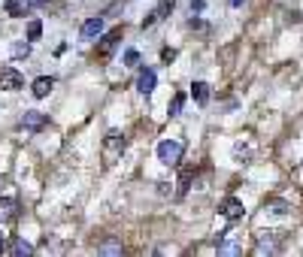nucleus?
Listing matches in <instances>:
<instances>
[{
  "instance_id": "obj_1",
  "label": "nucleus",
  "mask_w": 303,
  "mask_h": 257,
  "mask_svg": "<svg viewBox=\"0 0 303 257\" xmlns=\"http://www.w3.org/2000/svg\"><path fill=\"white\" fill-rule=\"evenodd\" d=\"M182 142L179 139H161V145H158V161L164 163V166H176V163L182 161Z\"/></svg>"
},
{
  "instance_id": "obj_2",
  "label": "nucleus",
  "mask_w": 303,
  "mask_h": 257,
  "mask_svg": "<svg viewBox=\"0 0 303 257\" xmlns=\"http://www.w3.org/2000/svg\"><path fill=\"white\" fill-rule=\"evenodd\" d=\"M25 85V76L15 67H3L0 70V91H18Z\"/></svg>"
},
{
  "instance_id": "obj_3",
  "label": "nucleus",
  "mask_w": 303,
  "mask_h": 257,
  "mask_svg": "<svg viewBox=\"0 0 303 257\" xmlns=\"http://www.w3.org/2000/svg\"><path fill=\"white\" fill-rule=\"evenodd\" d=\"M155 82H158V79H155V70H152V67H143V70H139V79H136V91H139V94H152V91H155Z\"/></svg>"
},
{
  "instance_id": "obj_4",
  "label": "nucleus",
  "mask_w": 303,
  "mask_h": 257,
  "mask_svg": "<svg viewBox=\"0 0 303 257\" xmlns=\"http://www.w3.org/2000/svg\"><path fill=\"white\" fill-rule=\"evenodd\" d=\"M173 12V0H164V3H158L149 15H146V22H143V28H152V25H158L164 15H170Z\"/></svg>"
},
{
  "instance_id": "obj_5",
  "label": "nucleus",
  "mask_w": 303,
  "mask_h": 257,
  "mask_svg": "<svg viewBox=\"0 0 303 257\" xmlns=\"http://www.w3.org/2000/svg\"><path fill=\"white\" fill-rule=\"evenodd\" d=\"M6 15H12V18H25L31 9H34V3L31 0H6Z\"/></svg>"
},
{
  "instance_id": "obj_6",
  "label": "nucleus",
  "mask_w": 303,
  "mask_h": 257,
  "mask_svg": "<svg viewBox=\"0 0 303 257\" xmlns=\"http://www.w3.org/2000/svg\"><path fill=\"white\" fill-rule=\"evenodd\" d=\"M221 215H225L228 221H239V218H243V203H239L236 197H228V200L221 203Z\"/></svg>"
},
{
  "instance_id": "obj_7",
  "label": "nucleus",
  "mask_w": 303,
  "mask_h": 257,
  "mask_svg": "<svg viewBox=\"0 0 303 257\" xmlns=\"http://www.w3.org/2000/svg\"><path fill=\"white\" fill-rule=\"evenodd\" d=\"M100 33H103V18H88V22L82 25L79 36H82V39H97Z\"/></svg>"
},
{
  "instance_id": "obj_8",
  "label": "nucleus",
  "mask_w": 303,
  "mask_h": 257,
  "mask_svg": "<svg viewBox=\"0 0 303 257\" xmlns=\"http://www.w3.org/2000/svg\"><path fill=\"white\" fill-rule=\"evenodd\" d=\"M22 127H25V130H43V127H46V115H43V112H36V109L25 112Z\"/></svg>"
},
{
  "instance_id": "obj_9",
  "label": "nucleus",
  "mask_w": 303,
  "mask_h": 257,
  "mask_svg": "<svg viewBox=\"0 0 303 257\" xmlns=\"http://www.w3.org/2000/svg\"><path fill=\"white\" fill-rule=\"evenodd\" d=\"M118 152H125V136L112 130V133L106 136V155H109V158H115Z\"/></svg>"
},
{
  "instance_id": "obj_10",
  "label": "nucleus",
  "mask_w": 303,
  "mask_h": 257,
  "mask_svg": "<svg viewBox=\"0 0 303 257\" xmlns=\"http://www.w3.org/2000/svg\"><path fill=\"white\" fill-rule=\"evenodd\" d=\"M15 215H18V203L3 197L0 200V221H15Z\"/></svg>"
},
{
  "instance_id": "obj_11",
  "label": "nucleus",
  "mask_w": 303,
  "mask_h": 257,
  "mask_svg": "<svg viewBox=\"0 0 303 257\" xmlns=\"http://www.w3.org/2000/svg\"><path fill=\"white\" fill-rule=\"evenodd\" d=\"M55 88V82L49 79V76H39V79H34V85H31V91H34V97H49V91Z\"/></svg>"
},
{
  "instance_id": "obj_12",
  "label": "nucleus",
  "mask_w": 303,
  "mask_h": 257,
  "mask_svg": "<svg viewBox=\"0 0 303 257\" xmlns=\"http://www.w3.org/2000/svg\"><path fill=\"white\" fill-rule=\"evenodd\" d=\"M122 39V28H115V31H109L106 36L100 39V55H109L112 49H115V42Z\"/></svg>"
},
{
  "instance_id": "obj_13",
  "label": "nucleus",
  "mask_w": 303,
  "mask_h": 257,
  "mask_svg": "<svg viewBox=\"0 0 303 257\" xmlns=\"http://www.w3.org/2000/svg\"><path fill=\"white\" fill-rule=\"evenodd\" d=\"M191 97H194L200 106H206V103H209V85H206V82H194V85H191Z\"/></svg>"
},
{
  "instance_id": "obj_14",
  "label": "nucleus",
  "mask_w": 303,
  "mask_h": 257,
  "mask_svg": "<svg viewBox=\"0 0 303 257\" xmlns=\"http://www.w3.org/2000/svg\"><path fill=\"white\" fill-rule=\"evenodd\" d=\"M6 251H9V254H31L34 248H31V245H28L25 239H15V242H12V245L6 248Z\"/></svg>"
},
{
  "instance_id": "obj_15",
  "label": "nucleus",
  "mask_w": 303,
  "mask_h": 257,
  "mask_svg": "<svg viewBox=\"0 0 303 257\" xmlns=\"http://www.w3.org/2000/svg\"><path fill=\"white\" fill-rule=\"evenodd\" d=\"M28 42H31V39H28ZM28 42H15V46L9 49V55H12V58H28V55H31V46H28Z\"/></svg>"
},
{
  "instance_id": "obj_16",
  "label": "nucleus",
  "mask_w": 303,
  "mask_h": 257,
  "mask_svg": "<svg viewBox=\"0 0 303 257\" xmlns=\"http://www.w3.org/2000/svg\"><path fill=\"white\" fill-rule=\"evenodd\" d=\"M182 103H185V94H176L173 97V100H170V115H179V112H182Z\"/></svg>"
},
{
  "instance_id": "obj_17",
  "label": "nucleus",
  "mask_w": 303,
  "mask_h": 257,
  "mask_svg": "<svg viewBox=\"0 0 303 257\" xmlns=\"http://www.w3.org/2000/svg\"><path fill=\"white\" fill-rule=\"evenodd\" d=\"M39 33H43V25L34 18V22L28 25V39H31V42H36V39H39Z\"/></svg>"
},
{
  "instance_id": "obj_18",
  "label": "nucleus",
  "mask_w": 303,
  "mask_h": 257,
  "mask_svg": "<svg viewBox=\"0 0 303 257\" xmlns=\"http://www.w3.org/2000/svg\"><path fill=\"white\" fill-rule=\"evenodd\" d=\"M125 64H128V67L139 64V52H136V49H128V52H125Z\"/></svg>"
},
{
  "instance_id": "obj_19",
  "label": "nucleus",
  "mask_w": 303,
  "mask_h": 257,
  "mask_svg": "<svg viewBox=\"0 0 303 257\" xmlns=\"http://www.w3.org/2000/svg\"><path fill=\"white\" fill-rule=\"evenodd\" d=\"M243 248L236 245V242H228V245H218V254H239Z\"/></svg>"
},
{
  "instance_id": "obj_20",
  "label": "nucleus",
  "mask_w": 303,
  "mask_h": 257,
  "mask_svg": "<svg viewBox=\"0 0 303 257\" xmlns=\"http://www.w3.org/2000/svg\"><path fill=\"white\" fill-rule=\"evenodd\" d=\"M103 254H122V245L118 242H106V245H100Z\"/></svg>"
},
{
  "instance_id": "obj_21",
  "label": "nucleus",
  "mask_w": 303,
  "mask_h": 257,
  "mask_svg": "<svg viewBox=\"0 0 303 257\" xmlns=\"http://www.w3.org/2000/svg\"><path fill=\"white\" fill-rule=\"evenodd\" d=\"M267 209H270V212H273V215H282V212H285L288 206H285V203H270Z\"/></svg>"
},
{
  "instance_id": "obj_22",
  "label": "nucleus",
  "mask_w": 303,
  "mask_h": 257,
  "mask_svg": "<svg viewBox=\"0 0 303 257\" xmlns=\"http://www.w3.org/2000/svg\"><path fill=\"white\" fill-rule=\"evenodd\" d=\"M161 58H164V61H173V58H176V52H173V49H164V55H161Z\"/></svg>"
},
{
  "instance_id": "obj_23",
  "label": "nucleus",
  "mask_w": 303,
  "mask_h": 257,
  "mask_svg": "<svg viewBox=\"0 0 303 257\" xmlns=\"http://www.w3.org/2000/svg\"><path fill=\"white\" fill-rule=\"evenodd\" d=\"M191 6H194V9H203V0H191Z\"/></svg>"
},
{
  "instance_id": "obj_24",
  "label": "nucleus",
  "mask_w": 303,
  "mask_h": 257,
  "mask_svg": "<svg viewBox=\"0 0 303 257\" xmlns=\"http://www.w3.org/2000/svg\"><path fill=\"white\" fill-rule=\"evenodd\" d=\"M31 3H34V6H46V3H49V0H31Z\"/></svg>"
},
{
  "instance_id": "obj_25",
  "label": "nucleus",
  "mask_w": 303,
  "mask_h": 257,
  "mask_svg": "<svg viewBox=\"0 0 303 257\" xmlns=\"http://www.w3.org/2000/svg\"><path fill=\"white\" fill-rule=\"evenodd\" d=\"M243 3H246V0H231V6H243Z\"/></svg>"
},
{
  "instance_id": "obj_26",
  "label": "nucleus",
  "mask_w": 303,
  "mask_h": 257,
  "mask_svg": "<svg viewBox=\"0 0 303 257\" xmlns=\"http://www.w3.org/2000/svg\"><path fill=\"white\" fill-rule=\"evenodd\" d=\"M0 251H6V245H3V233H0Z\"/></svg>"
}]
</instances>
